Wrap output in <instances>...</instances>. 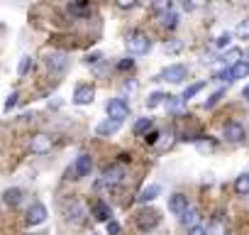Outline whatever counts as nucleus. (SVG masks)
<instances>
[{"instance_id":"1","label":"nucleus","mask_w":249,"mask_h":235,"mask_svg":"<svg viewBox=\"0 0 249 235\" xmlns=\"http://www.w3.org/2000/svg\"><path fill=\"white\" fill-rule=\"evenodd\" d=\"M124 44H127V52L135 54V57H142V54H147L152 49V39L144 32H130V37H127Z\"/></svg>"},{"instance_id":"2","label":"nucleus","mask_w":249,"mask_h":235,"mask_svg":"<svg viewBox=\"0 0 249 235\" xmlns=\"http://www.w3.org/2000/svg\"><path fill=\"white\" fill-rule=\"evenodd\" d=\"M186 76H188V66H183V64H171V66H166V69H161L157 76H154V81H169V83H181V81H186Z\"/></svg>"},{"instance_id":"3","label":"nucleus","mask_w":249,"mask_h":235,"mask_svg":"<svg viewBox=\"0 0 249 235\" xmlns=\"http://www.w3.org/2000/svg\"><path fill=\"white\" fill-rule=\"evenodd\" d=\"M105 110H107V118H115V120H120V123L130 115V105H127L124 98H110Z\"/></svg>"},{"instance_id":"4","label":"nucleus","mask_w":249,"mask_h":235,"mask_svg":"<svg viewBox=\"0 0 249 235\" xmlns=\"http://www.w3.org/2000/svg\"><path fill=\"white\" fill-rule=\"evenodd\" d=\"M222 137H225L227 142H244L247 130H244V125H242V123L230 120V123H225V128H222Z\"/></svg>"},{"instance_id":"5","label":"nucleus","mask_w":249,"mask_h":235,"mask_svg":"<svg viewBox=\"0 0 249 235\" xmlns=\"http://www.w3.org/2000/svg\"><path fill=\"white\" fill-rule=\"evenodd\" d=\"M159 223H161V213H159V211H142V213L137 215V228L144 230V233L154 230Z\"/></svg>"},{"instance_id":"6","label":"nucleus","mask_w":249,"mask_h":235,"mask_svg":"<svg viewBox=\"0 0 249 235\" xmlns=\"http://www.w3.org/2000/svg\"><path fill=\"white\" fill-rule=\"evenodd\" d=\"M47 66H49L52 71H56V74L66 71V66H69V54H66V52H59V49H52V52L47 54Z\"/></svg>"},{"instance_id":"7","label":"nucleus","mask_w":249,"mask_h":235,"mask_svg":"<svg viewBox=\"0 0 249 235\" xmlns=\"http://www.w3.org/2000/svg\"><path fill=\"white\" fill-rule=\"evenodd\" d=\"M93 98H95V88L90 83H78L76 86V91H73V103L76 105H88V103H93Z\"/></svg>"},{"instance_id":"8","label":"nucleus","mask_w":249,"mask_h":235,"mask_svg":"<svg viewBox=\"0 0 249 235\" xmlns=\"http://www.w3.org/2000/svg\"><path fill=\"white\" fill-rule=\"evenodd\" d=\"M30 150H32V155H47L52 150V137L47 133H37L30 142Z\"/></svg>"},{"instance_id":"9","label":"nucleus","mask_w":249,"mask_h":235,"mask_svg":"<svg viewBox=\"0 0 249 235\" xmlns=\"http://www.w3.org/2000/svg\"><path fill=\"white\" fill-rule=\"evenodd\" d=\"M90 169H93V159H90V155H78L76 157V162H73V179H81V176H88L90 174Z\"/></svg>"},{"instance_id":"10","label":"nucleus","mask_w":249,"mask_h":235,"mask_svg":"<svg viewBox=\"0 0 249 235\" xmlns=\"http://www.w3.org/2000/svg\"><path fill=\"white\" fill-rule=\"evenodd\" d=\"M47 206L44 203H32L30 206V211H27V223L30 225H42L44 220H47Z\"/></svg>"},{"instance_id":"11","label":"nucleus","mask_w":249,"mask_h":235,"mask_svg":"<svg viewBox=\"0 0 249 235\" xmlns=\"http://www.w3.org/2000/svg\"><path fill=\"white\" fill-rule=\"evenodd\" d=\"M122 179H124V169H122V167H110V169L103 172L100 184H103V186H117Z\"/></svg>"},{"instance_id":"12","label":"nucleus","mask_w":249,"mask_h":235,"mask_svg":"<svg viewBox=\"0 0 249 235\" xmlns=\"http://www.w3.org/2000/svg\"><path fill=\"white\" fill-rule=\"evenodd\" d=\"M120 120H115V118H107V120H103V123H98V128H95V133L100 135V137H110V135H115L117 130H120Z\"/></svg>"},{"instance_id":"13","label":"nucleus","mask_w":249,"mask_h":235,"mask_svg":"<svg viewBox=\"0 0 249 235\" xmlns=\"http://www.w3.org/2000/svg\"><path fill=\"white\" fill-rule=\"evenodd\" d=\"M90 3L88 0H71L69 3V15H73V18H86V15H90Z\"/></svg>"},{"instance_id":"14","label":"nucleus","mask_w":249,"mask_h":235,"mask_svg":"<svg viewBox=\"0 0 249 235\" xmlns=\"http://www.w3.org/2000/svg\"><path fill=\"white\" fill-rule=\"evenodd\" d=\"M188 208V198L183 196V194H174L171 198H169V211L174 213V215H183V211Z\"/></svg>"},{"instance_id":"15","label":"nucleus","mask_w":249,"mask_h":235,"mask_svg":"<svg viewBox=\"0 0 249 235\" xmlns=\"http://www.w3.org/2000/svg\"><path fill=\"white\" fill-rule=\"evenodd\" d=\"M181 223H183V228H193V225H198L200 223V213H198V208H193V206H188L186 211H183V215H181Z\"/></svg>"},{"instance_id":"16","label":"nucleus","mask_w":249,"mask_h":235,"mask_svg":"<svg viewBox=\"0 0 249 235\" xmlns=\"http://www.w3.org/2000/svg\"><path fill=\"white\" fill-rule=\"evenodd\" d=\"M93 215H95V220L107 223L110 215H112V211H110V206H107L105 201H95V203H93Z\"/></svg>"},{"instance_id":"17","label":"nucleus","mask_w":249,"mask_h":235,"mask_svg":"<svg viewBox=\"0 0 249 235\" xmlns=\"http://www.w3.org/2000/svg\"><path fill=\"white\" fill-rule=\"evenodd\" d=\"M159 194H161V186H159V184H149V186L137 196V203H149V201H154Z\"/></svg>"},{"instance_id":"18","label":"nucleus","mask_w":249,"mask_h":235,"mask_svg":"<svg viewBox=\"0 0 249 235\" xmlns=\"http://www.w3.org/2000/svg\"><path fill=\"white\" fill-rule=\"evenodd\" d=\"M3 201L8 203V206H20V201H22V189H5V194H3Z\"/></svg>"},{"instance_id":"19","label":"nucleus","mask_w":249,"mask_h":235,"mask_svg":"<svg viewBox=\"0 0 249 235\" xmlns=\"http://www.w3.org/2000/svg\"><path fill=\"white\" fill-rule=\"evenodd\" d=\"M230 69H232V78H234V81L249 76V61H242V59H239V61H234Z\"/></svg>"},{"instance_id":"20","label":"nucleus","mask_w":249,"mask_h":235,"mask_svg":"<svg viewBox=\"0 0 249 235\" xmlns=\"http://www.w3.org/2000/svg\"><path fill=\"white\" fill-rule=\"evenodd\" d=\"M234 191L239 196H249V172H244L234 179Z\"/></svg>"},{"instance_id":"21","label":"nucleus","mask_w":249,"mask_h":235,"mask_svg":"<svg viewBox=\"0 0 249 235\" xmlns=\"http://www.w3.org/2000/svg\"><path fill=\"white\" fill-rule=\"evenodd\" d=\"M196 147H198V152H203V155H210V152H215L217 142H215L213 137H198V140H196Z\"/></svg>"},{"instance_id":"22","label":"nucleus","mask_w":249,"mask_h":235,"mask_svg":"<svg viewBox=\"0 0 249 235\" xmlns=\"http://www.w3.org/2000/svg\"><path fill=\"white\" fill-rule=\"evenodd\" d=\"M159 22H161L164 27L174 30V27L178 25V13H174V10H169V13H161V15H159Z\"/></svg>"},{"instance_id":"23","label":"nucleus","mask_w":249,"mask_h":235,"mask_svg":"<svg viewBox=\"0 0 249 235\" xmlns=\"http://www.w3.org/2000/svg\"><path fill=\"white\" fill-rule=\"evenodd\" d=\"M183 96H169L166 98V105H169V110L171 113H183Z\"/></svg>"},{"instance_id":"24","label":"nucleus","mask_w":249,"mask_h":235,"mask_svg":"<svg viewBox=\"0 0 249 235\" xmlns=\"http://www.w3.org/2000/svg\"><path fill=\"white\" fill-rule=\"evenodd\" d=\"M203 88H205V81H198V83H191V86H188L181 96H183V100H191V98H193V96H198Z\"/></svg>"},{"instance_id":"25","label":"nucleus","mask_w":249,"mask_h":235,"mask_svg":"<svg viewBox=\"0 0 249 235\" xmlns=\"http://www.w3.org/2000/svg\"><path fill=\"white\" fill-rule=\"evenodd\" d=\"M149 128H152V118H140L135 123V135H147Z\"/></svg>"},{"instance_id":"26","label":"nucleus","mask_w":249,"mask_h":235,"mask_svg":"<svg viewBox=\"0 0 249 235\" xmlns=\"http://www.w3.org/2000/svg\"><path fill=\"white\" fill-rule=\"evenodd\" d=\"M166 93H161V91H154L149 98H147V108H157V105H161V103H166Z\"/></svg>"},{"instance_id":"27","label":"nucleus","mask_w":249,"mask_h":235,"mask_svg":"<svg viewBox=\"0 0 249 235\" xmlns=\"http://www.w3.org/2000/svg\"><path fill=\"white\" fill-rule=\"evenodd\" d=\"M234 35H237V39H249V20H242V22L237 25Z\"/></svg>"},{"instance_id":"28","label":"nucleus","mask_w":249,"mask_h":235,"mask_svg":"<svg viewBox=\"0 0 249 235\" xmlns=\"http://www.w3.org/2000/svg\"><path fill=\"white\" fill-rule=\"evenodd\" d=\"M152 5H154V10H157L159 15H161V13H169V10H174V8H171V5H174L171 0H154Z\"/></svg>"},{"instance_id":"29","label":"nucleus","mask_w":249,"mask_h":235,"mask_svg":"<svg viewBox=\"0 0 249 235\" xmlns=\"http://www.w3.org/2000/svg\"><path fill=\"white\" fill-rule=\"evenodd\" d=\"M230 42H232V35L225 32V35H220V37L213 42V47H215V49H225V47H230Z\"/></svg>"},{"instance_id":"30","label":"nucleus","mask_w":249,"mask_h":235,"mask_svg":"<svg viewBox=\"0 0 249 235\" xmlns=\"http://www.w3.org/2000/svg\"><path fill=\"white\" fill-rule=\"evenodd\" d=\"M30 66H32V57H22V59H20V66H18V74H20V76H27Z\"/></svg>"},{"instance_id":"31","label":"nucleus","mask_w":249,"mask_h":235,"mask_svg":"<svg viewBox=\"0 0 249 235\" xmlns=\"http://www.w3.org/2000/svg\"><path fill=\"white\" fill-rule=\"evenodd\" d=\"M222 96H225V88H220V91H215V93H213V96H210V98L205 100V108H215V105L220 103V98H222Z\"/></svg>"},{"instance_id":"32","label":"nucleus","mask_w":249,"mask_h":235,"mask_svg":"<svg viewBox=\"0 0 249 235\" xmlns=\"http://www.w3.org/2000/svg\"><path fill=\"white\" fill-rule=\"evenodd\" d=\"M181 47H183V44H181L178 39H171V42L164 44V52H166V54H176V52H181Z\"/></svg>"},{"instance_id":"33","label":"nucleus","mask_w":249,"mask_h":235,"mask_svg":"<svg viewBox=\"0 0 249 235\" xmlns=\"http://www.w3.org/2000/svg\"><path fill=\"white\" fill-rule=\"evenodd\" d=\"M239 59H242V49H230L220 61H225V64H227V61H239Z\"/></svg>"},{"instance_id":"34","label":"nucleus","mask_w":249,"mask_h":235,"mask_svg":"<svg viewBox=\"0 0 249 235\" xmlns=\"http://www.w3.org/2000/svg\"><path fill=\"white\" fill-rule=\"evenodd\" d=\"M215 81H222V83H230V81H234V78H232V69H222L220 74H215Z\"/></svg>"},{"instance_id":"35","label":"nucleus","mask_w":249,"mask_h":235,"mask_svg":"<svg viewBox=\"0 0 249 235\" xmlns=\"http://www.w3.org/2000/svg\"><path fill=\"white\" fill-rule=\"evenodd\" d=\"M135 69V59H122L117 61V71H132Z\"/></svg>"},{"instance_id":"36","label":"nucleus","mask_w":249,"mask_h":235,"mask_svg":"<svg viewBox=\"0 0 249 235\" xmlns=\"http://www.w3.org/2000/svg\"><path fill=\"white\" fill-rule=\"evenodd\" d=\"M18 98H20V96H18L15 91H13V93L8 96V100H5V113H10V110H13V108L18 105Z\"/></svg>"},{"instance_id":"37","label":"nucleus","mask_w":249,"mask_h":235,"mask_svg":"<svg viewBox=\"0 0 249 235\" xmlns=\"http://www.w3.org/2000/svg\"><path fill=\"white\" fill-rule=\"evenodd\" d=\"M115 3H117L120 10H132L137 5V0H115Z\"/></svg>"},{"instance_id":"38","label":"nucleus","mask_w":249,"mask_h":235,"mask_svg":"<svg viewBox=\"0 0 249 235\" xmlns=\"http://www.w3.org/2000/svg\"><path fill=\"white\" fill-rule=\"evenodd\" d=\"M159 137H161V135H159L157 130H152V133H147V135H144V142H147V145H157V142H159Z\"/></svg>"},{"instance_id":"39","label":"nucleus","mask_w":249,"mask_h":235,"mask_svg":"<svg viewBox=\"0 0 249 235\" xmlns=\"http://www.w3.org/2000/svg\"><path fill=\"white\" fill-rule=\"evenodd\" d=\"M107 235H120V223L117 220H107Z\"/></svg>"},{"instance_id":"40","label":"nucleus","mask_w":249,"mask_h":235,"mask_svg":"<svg viewBox=\"0 0 249 235\" xmlns=\"http://www.w3.org/2000/svg\"><path fill=\"white\" fill-rule=\"evenodd\" d=\"M188 235H210V233H208V230H205V228L198 223V225H193V228L188 230Z\"/></svg>"},{"instance_id":"41","label":"nucleus","mask_w":249,"mask_h":235,"mask_svg":"<svg viewBox=\"0 0 249 235\" xmlns=\"http://www.w3.org/2000/svg\"><path fill=\"white\" fill-rule=\"evenodd\" d=\"M100 59H103V57H100V54L95 52V54H88V57H86L83 61H86V64H95V61H100Z\"/></svg>"},{"instance_id":"42","label":"nucleus","mask_w":249,"mask_h":235,"mask_svg":"<svg viewBox=\"0 0 249 235\" xmlns=\"http://www.w3.org/2000/svg\"><path fill=\"white\" fill-rule=\"evenodd\" d=\"M181 5H183V8H186V10H188V13H191V10H193V3H191V0H181Z\"/></svg>"},{"instance_id":"43","label":"nucleus","mask_w":249,"mask_h":235,"mask_svg":"<svg viewBox=\"0 0 249 235\" xmlns=\"http://www.w3.org/2000/svg\"><path fill=\"white\" fill-rule=\"evenodd\" d=\"M242 96H244V98H247V100H249V86H247V88H244V91H242Z\"/></svg>"},{"instance_id":"44","label":"nucleus","mask_w":249,"mask_h":235,"mask_svg":"<svg viewBox=\"0 0 249 235\" xmlns=\"http://www.w3.org/2000/svg\"><path fill=\"white\" fill-rule=\"evenodd\" d=\"M27 235H37V233H27Z\"/></svg>"}]
</instances>
